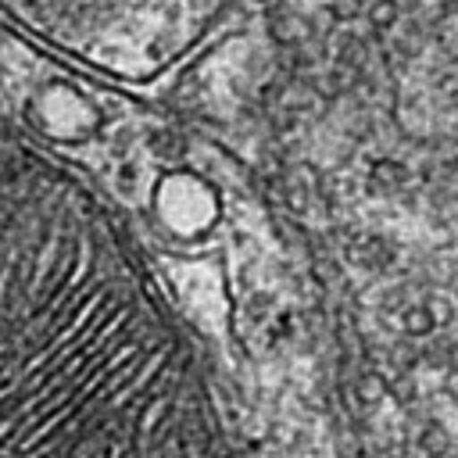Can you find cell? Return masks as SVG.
Returning a JSON list of instances; mask_svg holds the SVG:
<instances>
[{
  "mask_svg": "<svg viewBox=\"0 0 458 458\" xmlns=\"http://www.w3.org/2000/svg\"><path fill=\"white\" fill-rule=\"evenodd\" d=\"M372 179H379V182H386L390 190H397L408 175H404V165H397V161H379L376 172H372Z\"/></svg>",
  "mask_w": 458,
  "mask_h": 458,
  "instance_id": "5",
  "label": "cell"
},
{
  "mask_svg": "<svg viewBox=\"0 0 458 458\" xmlns=\"http://www.w3.org/2000/svg\"><path fill=\"white\" fill-rule=\"evenodd\" d=\"M351 261H358L361 268H386L394 261V247L383 236H365L351 247Z\"/></svg>",
  "mask_w": 458,
  "mask_h": 458,
  "instance_id": "1",
  "label": "cell"
},
{
  "mask_svg": "<svg viewBox=\"0 0 458 458\" xmlns=\"http://www.w3.org/2000/svg\"><path fill=\"white\" fill-rule=\"evenodd\" d=\"M437 311L429 308V301H422V304H408L404 311H401V329L408 333V336H429L433 329H437Z\"/></svg>",
  "mask_w": 458,
  "mask_h": 458,
  "instance_id": "2",
  "label": "cell"
},
{
  "mask_svg": "<svg viewBox=\"0 0 458 458\" xmlns=\"http://www.w3.org/2000/svg\"><path fill=\"white\" fill-rule=\"evenodd\" d=\"M365 18H369V25L379 29V32L397 29V21H401V4H397V0H372V4L365 7Z\"/></svg>",
  "mask_w": 458,
  "mask_h": 458,
  "instance_id": "3",
  "label": "cell"
},
{
  "mask_svg": "<svg viewBox=\"0 0 458 458\" xmlns=\"http://www.w3.org/2000/svg\"><path fill=\"white\" fill-rule=\"evenodd\" d=\"M329 14L347 25V21H354V18L365 14V0H329Z\"/></svg>",
  "mask_w": 458,
  "mask_h": 458,
  "instance_id": "4",
  "label": "cell"
}]
</instances>
